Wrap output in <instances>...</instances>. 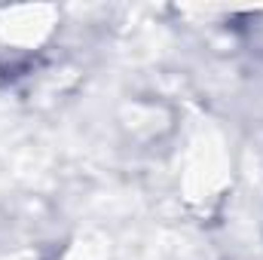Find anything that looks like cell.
<instances>
[{
	"label": "cell",
	"instance_id": "1",
	"mask_svg": "<svg viewBox=\"0 0 263 260\" xmlns=\"http://www.w3.org/2000/svg\"><path fill=\"white\" fill-rule=\"evenodd\" d=\"M223 181V153L217 144H199L196 156L190 162V175H187V190L193 196L211 193L217 184Z\"/></svg>",
	"mask_w": 263,
	"mask_h": 260
}]
</instances>
